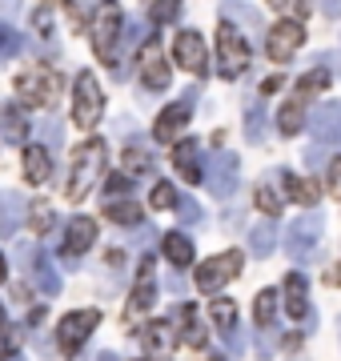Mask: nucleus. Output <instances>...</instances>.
<instances>
[{
    "mask_svg": "<svg viewBox=\"0 0 341 361\" xmlns=\"http://www.w3.org/2000/svg\"><path fill=\"white\" fill-rule=\"evenodd\" d=\"M337 334H341V325H337Z\"/></svg>",
    "mask_w": 341,
    "mask_h": 361,
    "instance_id": "obj_54",
    "label": "nucleus"
},
{
    "mask_svg": "<svg viewBox=\"0 0 341 361\" xmlns=\"http://www.w3.org/2000/svg\"><path fill=\"white\" fill-rule=\"evenodd\" d=\"M253 317H257L261 329L273 325V317H277V293L273 289H261V293H257V301H253Z\"/></svg>",
    "mask_w": 341,
    "mask_h": 361,
    "instance_id": "obj_31",
    "label": "nucleus"
},
{
    "mask_svg": "<svg viewBox=\"0 0 341 361\" xmlns=\"http://www.w3.org/2000/svg\"><path fill=\"white\" fill-rule=\"evenodd\" d=\"M144 349L149 353H161V349L177 345V337H173V322H149V329H144Z\"/></svg>",
    "mask_w": 341,
    "mask_h": 361,
    "instance_id": "obj_26",
    "label": "nucleus"
},
{
    "mask_svg": "<svg viewBox=\"0 0 341 361\" xmlns=\"http://www.w3.org/2000/svg\"><path fill=\"white\" fill-rule=\"evenodd\" d=\"M241 265H245V253L241 249H229V253H217L213 261H205L197 269V289L201 293H217L221 285H229L241 273Z\"/></svg>",
    "mask_w": 341,
    "mask_h": 361,
    "instance_id": "obj_7",
    "label": "nucleus"
},
{
    "mask_svg": "<svg viewBox=\"0 0 341 361\" xmlns=\"http://www.w3.org/2000/svg\"><path fill=\"white\" fill-rule=\"evenodd\" d=\"M317 241H321V213H305V217H297L293 225H289L285 253L293 261H305V257H314Z\"/></svg>",
    "mask_w": 341,
    "mask_h": 361,
    "instance_id": "obj_8",
    "label": "nucleus"
},
{
    "mask_svg": "<svg viewBox=\"0 0 341 361\" xmlns=\"http://www.w3.org/2000/svg\"><path fill=\"white\" fill-rule=\"evenodd\" d=\"M53 177V157L44 145H28L25 149V180L28 185H49Z\"/></svg>",
    "mask_w": 341,
    "mask_h": 361,
    "instance_id": "obj_18",
    "label": "nucleus"
},
{
    "mask_svg": "<svg viewBox=\"0 0 341 361\" xmlns=\"http://www.w3.org/2000/svg\"><path fill=\"white\" fill-rule=\"evenodd\" d=\"M221 16L233 25V20H245V25H257V8H249V4H225Z\"/></svg>",
    "mask_w": 341,
    "mask_h": 361,
    "instance_id": "obj_35",
    "label": "nucleus"
},
{
    "mask_svg": "<svg viewBox=\"0 0 341 361\" xmlns=\"http://www.w3.org/2000/svg\"><path fill=\"white\" fill-rule=\"evenodd\" d=\"M329 193L333 197H341V157L329 165Z\"/></svg>",
    "mask_w": 341,
    "mask_h": 361,
    "instance_id": "obj_43",
    "label": "nucleus"
},
{
    "mask_svg": "<svg viewBox=\"0 0 341 361\" xmlns=\"http://www.w3.org/2000/svg\"><path fill=\"white\" fill-rule=\"evenodd\" d=\"M37 28H40V32H49V28H53V20H49V8H40V13H37Z\"/></svg>",
    "mask_w": 341,
    "mask_h": 361,
    "instance_id": "obj_47",
    "label": "nucleus"
},
{
    "mask_svg": "<svg viewBox=\"0 0 341 361\" xmlns=\"http://www.w3.org/2000/svg\"><path fill=\"white\" fill-rule=\"evenodd\" d=\"M105 213H108V221H117V225H137L144 209L137 205V201H105Z\"/></svg>",
    "mask_w": 341,
    "mask_h": 361,
    "instance_id": "obj_29",
    "label": "nucleus"
},
{
    "mask_svg": "<svg viewBox=\"0 0 341 361\" xmlns=\"http://www.w3.org/2000/svg\"><path fill=\"white\" fill-rule=\"evenodd\" d=\"M125 169L129 173H153V157L141 149H125Z\"/></svg>",
    "mask_w": 341,
    "mask_h": 361,
    "instance_id": "obj_34",
    "label": "nucleus"
},
{
    "mask_svg": "<svg viewBox=\"0 0 341 361\" xmlns=\"http://www.w3.org/2000/svg\"><path fill=\"white\" fill-rule=\"evenodd\" d=\"M28 269H32V281L40 285V289H44V293H61V273L53 269V261H49V253H28Z\"/></svg>",
    "mask_w": 341,
    "mask_h": 361,
    "instance_id": "obj_22",
    "label": "nucleus"
},
{
    "mask_svg": "<svg viewBox=\"0 0 341 361\" xmlns=\"http://www.w3.org/2000/svg\"><path fill=\"white\" fill-rule=\"evenodd\" d=\"M165 257H169L177 269H189L193 257H197V249H193V241H189L181 229H177V233H165Z\"/></svg>",
    "mask_w": 341,
    "mask_h": 361,
    "instance_id": "obj_23",
    "label": "nucleus"
},
{
    "mask_svg": "<svg viewBox=\"0 0 341 361\" xmlns=\"http://www.w3.org/2000/svg\"><path fill=\"white\" fill-rule=\"evenodd\" d=\"M0 281H4V257H0Z\"/></svg>",
    "mask_w": 341,
    "mask_h": 361,
    "instance_id": "obj_52",
    "label": "nucleus"
},
{
    "mask_svg": "<svg viewBox=\"0 0 341 361\" xmlns=\"http://www.w3.org/2000/svg\"><path fill=\"white\" fill-rule=\"evenodd\" d=\"M0 125H4V141H8V145H25L28 121H25V113H20V104L4 109V113H0Z\"/></svg>",
    "mask_w": 341,
    "mask_h": 361,
    "instance_id": "obj_25",
    "label": "nucleus"
},
{
    "mask_svg": "<svg viewBox=\"0 0 341 361\" xmlns=\"http://www.w3.org/2000/svg\"><path fill=\"white\" fill-rule=\"evenodd\" d=\"M129 189H132V180L117 173V177H108V180H105V201H117V197H125Z\"/></svg>",
    "mask_w": 341,
    "mask_h": 361,
    "instance_id": "obj_39",
    "label": "nucleus"
},
{
    "mask_svg": "<svg viewBox=\"0 0 341 361\" xmlns=\"http://www.w3.org/2000/svg\"><path fill=\"white\" fill-rule=\"evenodd\" d=\"M173 61H177L185 73H193V77H205V68H209V49H205L201 32H193V28L177 32V40H173Z\"/></svg>",
    "mask_w": 341,
    "mask_h": 361,
    "instance_id": "obj_9",
    "label": "nucleus"
},
{
    "mask_svg": "<svg viewBox=\"0 0 341 361\" xmlns=\"http://www.w3.org/2000/svg\"><path fill=\"white\" fill-rule=\"evenodd\" d=\"M197 153H201L197 141H181L173 149V165H177L181 180H189V185H201V157Z\"/></svg>",
    "mask_w": 341,
    "mask_h": 361,
    "instance_id": "obj_19",
    "label": "nucleus"
},
{
    "mask_svg": "<svg viewBox=\"0 0 341 361\" xmlns=\"http://www.w3.org/2000/svg\"><path fill=\"white\" fill-rule=\"evenodd\" d=\"M101 113H105V92H101L92 73H80L77 85H73V121L80 129H97Z\"/></svg>",
    "mask_w": 341,
    "mask_h": 361,
    "instance_id": "obj_4",
    "label": "nucleus"
},
{
    "mask_svg": "<svg viewBox=\"0 0 341 361\" xmlns=\"http://www.w3.org/2000/svg\"><path fill=\"white\" fill-rule=\"evenodd\" d=\"M185 125H189V104H169V109L157 116V125H153V137H157L161 145H173L177 137H181Z\"/></svg>",
    "mask_w": 341,
    "mask_h": 361,
    "instance_id": "obj_15",
    "label": "nucleus"
},
{
    "mask_svg": "<svg viewBox=\"0 0 341 361\" xmlns=\"http://www.w3.org/2000/svg\"><path fill=\"white\" fill-rule=\"evenodd\" d=\"M285 310H289V317H309V285H305V277L302 273H289L285 277Z\"/></svg>",
    "mask_w": 341,
    "mask_h": 361,
    "instance_id": "obj_21",
    "label": "nucleus"
},
{
    "mask_svg": "<svg viewBox=\"0 0 341 361\" xmlns=\"http://www.w3.org/2000/svg\"><path fill=\"white\" fill-rule=\"evenodd\" d=\"M321 157H326L321 149H305V165H309V169H314V165H321Z\"/></svg>",
    "mask_w": 341,
    "mask_h": 361,
    "instance_id": "obj_45",
    "label": "nucleus"
},
{
    "mask_svg": "<svg viewBox=\"0 0 341 361\" xmlns=\"http://www.w3.org/2000/svg\"><path fill=\"white\" fill-rule=\"evenodd\" d=\"M245 68H249V44L241 40V32L229 20H221L217 25V73L225 80H237Z\"/></svg>",
    "mask_w": 341,
    "mask_h": 361,
    "instance_id": "obj_3",
    "label": "nucleus"
},
{
    "mask_svg": "<svg viewBox=\"0 0 341 361\" xmlns=\"http://www.w3.org/2000/svg\"><path fill=\"white\" fill-rule=\"evenodd\" d=\"M97 361H117V353H101V357H97Z\"/></svg>",
    "mask_w": 341,
    "mask_h": 361,
    "instance_id": "obj_49",
    "label": "nucleus"
},
{
    "mask_svg": "<svg viewBox=\"0 0 341 361\" xmlns=\"http://www.w3.org/2000/svg\"><path fill=\"white\" fill-rule=\"evenodd\" d=\"M120 4L117 0H101L92 8V20H89V37H92V49L101 56V65L117 68V37H120Z\"/></svg>",
    "mask_w": 341,
    "mask_h": 361,
    "instance_id": "obj_2",
    "label": "nucleus"
},
{
    "mask_svg": "<svg viewBox=\"0 0 341 361\" xmlns=\"http://www.w3.org/2000/svg\"><path fill=\"white\" fill-rule=\"evenodd\" d=\"M141 85L149 92H165L169 89V65H165V56H161L157 40H149V44L141 49Z\"/></svg>",
    "mask_w": 341,
    "mask_h": 361,
    "instance_id": "obj_12",
    "label": "nucleus"
},
{
    "mask_svg": "<svg viewBox=\"0 0 341 361\" xmlns=\"http://www.w3.org/2000/svg\"><path fill=\"white\" fill-rule=\"evenodd\" d=\"M237 153H229V149H221V153H213V165H209V185L213 197H233L237 189Z\"/></svg>",
    "mask_w": 341,
    "mask_h": 361,
    "instance_id": "obj_13",
    "label": "nucleus"
},
{
    "mask_svg": "<svg viewBox=\"0 0 341 361\" xmlns=\"http://www.w3.org/2000/svg\"><path fill=\"white\" fill-rule=\"evenodd\" d=\"M281 85H285V80H281V77H269V80H261V92H277V89H281Z\"/></svg>",
    "mask_w": 341,
    "mask_h": 361,
    "instance_id": "obj_48",
    "label": "nucleus"
},
{
    "mask_svg": "<svg viewBox=\"0 0 341 361\" xmlns=\"http://www.w3.org/2000/svg\"><path fill=\"white\" fill-rule=\"evenodd\" d=\"M281 185H285V193L293 197L297 205H305V209H314V205H317V197H321L314 180H302L297 173H281Z\"/></svg>",
    "mask_w": 341,
    "mask_h": 361,
    "instance_id": "obj_24",
    "label": "nucleus"
},
{
    "mask_svg": "<svg viewBox=\"0 0 341 361\" xmlns=\"http://www.w3.org/2000/svg\"><path fill=\"white\" fill-rule=\"evenodd\" d=\"M20 213H25L20 197L16 193H0V233H13L16 225H20Z\"/></svg>",
    "mask_w": 341,
    "mask_h": 361,
    "instance_id": "obj_28",
    "label": "nucleus"
},
{
    "mask_svg": "<svg viewBox=\"0 0 341 361\" xmlns=\"http://www.w3.org/2000/svg\"><path fill=\"white\" fill-rule=\"evenodd\" d=\"M153 297H157V285H153V257H144L141 261V273H137V285H132V293H129L125 313H129V317L149 313V310H153Z\"/></svg>",
    "mask_w": 341,
    "mask_h": 361,
    "instance_id": "obj_14",
    "label": "nucleus"
},
{
    "mask_svg": "<svg viewBox=\"0 0 341 361\" xmlns=\"http://www.w3.org/2000/svg\"><path fill=\"white\" fill-rule=\"evenodd\" d=\"M101 325V313L97 310H73L61 317V325H56V345H61V353L65 357H73V353H80V345L89 341V334Z\"/></svg>",
    "mask_w": 341,
    "mask_h": 361,
    "instance_id": "obj_6",
    "label": "nucleus"
},
{
    "mask_svg": "<svg viewBox=\"0 0 341 361\" xmlns=\"http://www.w3.org/2000/svg\"><path fill=\"white\" fill-rule=\"evenodd\" d=\"M209 313H213V325H217L225 337H233V334H237V305L229 301V297H217Z\"/></svg>",
    "mask_w": 341,
    "mask_h": 361,
    "instance_id": "obj_27",
    "label": "nucleus"
},
{
    "mask_svg": "<svg viewBox=\"0 0 341 361\" xmlns=\"http://www.w3.org/2000/svg\"><path fill=\"white\" fill-rule=\"evenodd\" d=\"M177 201H181V197H177V189H173L169 180H157V189H153V197H149L153 209H173Z\"/></svg>",
    "mask_w": 341,
    "mask_h": 361,
    "instance_id": "obj_33",
    "label": "nucleus"
},
{
    "mask_svg": "<svg viewBox=\"0 0 341 361\" xmlns=\"http://www.w3.org/2000/svg\"><path fill=\"white\" fill-rule=\"evenodd\" d=\"M105 161H108V145L105 141H85L73 153V173H68V201H80V197L89 193L92 185L101 180V173H105Z\"/></svg>",
    "mask_w": 341,
    "mask_h": 361,
    "instance_id": "obj_1",
    "label": "nucleus"
},
{
    "mask_svg": "<svg viewBox=\"0 0 341 361\" xmlns=\"http://www.w3.org/2000/svg\"><path fill=\"white\" fill-rule=\"evenodd\" d=\"M13 52H20V37L13 25H0V61H8Z\"/></svg>",
    "mask_w": 341,
    "mask_h": 361,
    "instance_id": "obj_36",
    "label": "nucleus"
},
{
    "mask_svg": "<svg viewBox=\"0 0 341 361\" xmlns=\"http://www.w3.org/2000/svg\"><path fill=\"white\" fill-rule=\"evenodd\" d=\"M16 97L32 109H44V104H56L61 97V77L49 73V68H28L16 77Z\"/></svg>",
    "mask_w": 341,
    "mask_h": 361,
    "instance_id": "obj_5",
    "label": "nucleus"
},
{
    "mask_svg": "<svg viewBox=\"0 0 341 361\" xmlns=\"http://www.w3.org/2000/svg\"><path fill=\"white\" fill-rule=\"evenodd\" d=\"M0 325H4V305H0Z\"/></svg>",
    "mask_w": 341,
    "mask_h": 361,
    "instance_id": "obj_53",
    "label": "nucleus"
},
{
    "mask_svg": "<svg viewBox=\"0 0 341 361\" xmlns=\"http://www.w3.org/2000/svg\"><path fill=\"white\" fill-rule=\"evenodd\" d=\"M302 85H305L309 92H314V89H326V85H329V73H326V68H314V73H305V77H302Z\"/></svg>",
    "mask_w": 341,
    "mask_h": 361,
    "instance_id": "obj_41",
    "label": "nucleus"
},
{
    "mask_svg": "<svg viewBox=\"0 0 341 361\" xmlns=\"http://www.w3.org/2000/svg\"><path fill=\"white\" fill-rule=\"evenodd\" d=\"M173 325L181 329V337H177V345H205V329H201L197 322V305H189V301H181L177 310H173Z\"/></svg>",
    "mask_w": 341,
    "mask_h": 361,
    "instance_id": "obj_17",
    "label": "nucleus"
},
{
    "mask_svg": "<svg viewBox=\"0 0 341 361\" xmlns=\"http://www.w3.org/2000/svg\"><path fill=\"white\" fill-rule=\"evenodd\" d=\"M177 213H181L185 225H197L201 221V205L193 201V197H185V201H177Z\"/></svg>",
    "mask_w": 341,
    "mask_h": 361,
    "instance_id": "obj_40",
    "label": "nucleus"
},
{
    "mask_svg": "<svg viewBox=\"0 0 341 361\" xmlns=\"http://www.w3.org/2000/svg\"><path fill=\"white\" fill-rule=\"evenodd\" d=\"M40 133H44V141L53 145V149H56V145H61V125H56L53 116H49V121H44V125H40Z\"/></svg>",
    "mask_w": 341,
    "mask_h": 361,
    "instance_id": "obj_42",
    "label": "nucleus"
},
{
    "mask_svg": "<svg viewBox=\"0 0 341 361\" xmlns=\"http://www.w3.org/2000/svg\"><path fill=\"white\" fill-rule=\"evenodd\" d=\"M257 209H261V213H281V193H273L269 185H261V189H257Z\"/></svg>",
    "mask_w": 341,
    "mask_h": 361,
    "instance_id": "obj_38",
    "label": "nucleus"
},
{
    "mask_svg": "<svg viewBox=\"0 0 341 361\" xmlns=\"http://www.w3.org/2000/svg\"><path fill=\"white\" fill-rule=\"evenodd\" d=\"M305 97H309V89H305L302 80H297V92H293V101L277 113V129L285 133V137H293V133L305 125Z\"/></svg>",
    "mask_w": 341,
    "mask_h": 361,
    "instance_id": "obj_20",
    "label": "nucleus"
},
{
    "mask_svg": "<svg viewBox=\"0 0 341 361\" xmlns=\"http://www.w3.org/2000/svg\"><path fill=\"white\" fill-rule=\"evenodd\" d=\"M97 241V221L92 217H77L68 225V237H65V257L77 261L80 253H89V245Z\"/></svg>",
    "mask_w": 341,
    "mask_h": 361,
    "instance_id": "obj_16",
    "label": "nucleus"
},
{
    "mask_svg": "<svg viewBox=\"0 0 341 361\" xmlns=\"http://www.w3.org/2000/svg\"><path fill=\"white\" fill-rule=\"evenodd\" d=\"M269 4H273V8H281V4H285V0H269Z\"/></svg>",
    "mask_w": 341,
    "mask_h": 361,
    "instance_id": "obj_51",
    "label": "nucleus"
},
{
    "mask_svg": "<svg viewBox=\"0 0 341 361\" xmlns=\"http://www.w3.org/2000/svg\"><path fill=\"white\" fill-rule=\"evenodd\" d=\"M261 125H265V113H261V109H253V113H249V137H253V141L261 137Z\"/></svg>",
    "mask_w": 341,
    "mask_h": 361,
    "instance_id": "obj_44",
    "label": "nucleus"
},
{
    "mask_svg": "<svg viewBox=\"0 0 341 361\" xmlns=\"http://www.w3.org/2000/svg\"><path fill=\"white\" fill-rule=\"evenodd\" d=\"M302 40H305V25H302V20H277V28H269L265 49H269V56H273L277 65H285V61L297 56Z\"/></svg>",
    "mask_w": 341,
    "mask_h": 361,
    "instance_id": "obj_10",
    "label": "nucleus"
},
{
    "mask_svg": "<svg viewBox=\"0 0 341 361\" xmlns=\"http://www.w3.org/2000/svg\"><path fill=\"white\" fill-rule=\"evenodd\" d=\"M209 361H225V353H213V357Z\"/></svg>",
    "mask_w": 341,
    "mask_h": 361,
    "instance_id": "obj_50",
    "label": "nucleus"
},
{
    "mask_svg": "<svg viewBox=\"0 0 341 361\" xmlns=\"http://www.w3.org/2000/svg\"><path fill=\"white\" fill-rule=\"evenodd\" d=\"M249 245H253L257 257H269V253H273V245H277V225L273 221H265V225H257V229L249 233Z\"/></svg>",
    "mask_w": 341,
    "mask_h": 361,
    "instance_id": "obj_30",
    "label": "nucleus"
},
{
    "mask_svg": "<svg viewBox=\"0 0 341 361\" xmlns=\"http://www.w3.org/2000/svg\"><path fill=\"white\" fill-rule=\"evenodd\" d=\"M321 13H326V16H337V13H341V0H321Z\"/></svg>",
    "mask_w": 341,
    "mask_h": 361,
    "instance_id": "obj_46",
    "label": "nucleus"
},
{
    "mask_svg": "<svg viewBox=\"0 0 341 361\" xmlns=\"http://www.w3.org/2000/svg\"><path fill=\"white\" fill-rule=\"evenodd\" d=\"M28 221H32V229H37V233H49L56 225V213H53V205H49V201H37Z\"/></svg>",
    "mask_w": 341,
    "mask_h": 361,
    "instance_id": "obj_32",
    "label": "nucleus"
},
{
    "mask_svg": "<svg viewBox=\"0 0 341 361\" xmlns=\"http://www.w3.org/2000/svg\"><path fill=\"white\" fill-rule=\"evenodd\" d=\"M177 8H181V0H153V20L169 25L173 16H177Z\"/></svg>",
    "mask_w": 341,
    "mask_h": 361,
    "instance_id": "obj_37",
    "label": "nucleus"
},
{
    "mask_svg": "<svg viewBox=\"0 0 341 361\" xmlns=\"http://www.w3.org/2000/svg\"><path fill=\"white\" fill-rule=\"evenodd\" d=\"M309 133L317 137L321 149H341V104L337 101L317 104L309 113Z\"/></svg>",
    "mask_w": 341,
    "mask_h": 361,
    "instance_id": "obj_11",
    "label": "nucleus"
},
{
    "mask_svg": "<svg viewBox=\"0 0 341 361\" xmlns=\"http://www.w3.org/2000/svg\"><path fill=\"white\" fill-rule=\"evenodd\" d=\"M144 361H149V357H144Z\"/></svg>",
    "mask_w": 341,
    "mask_h": 361,
    "instance_id": "obj_55",
    "label": "nucleus"
}]
</instances>
